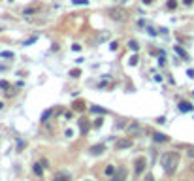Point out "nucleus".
Segmentation results:
<instances>
[{
	"label": "nucleus",
	"mask_w": 194,
	"mask_h": 181,
	"mask_svg": "<svg viewBox=\"0 0 194 181\" xmlns=\"http://www.w3.org/2000/svg\"><path fill=\"white\" fill-rule=\"evenodd\" d=\"M0 89L8 91V89H9V83H8V81H0Z\"/></svg>",
	"instance_id": "obj_22"
},
{
	"label": "nucleus",
	"mask_w": 194,
	"mask_h": 181,
	"mask_svg": "<svg viewBox=\"0 0 194 181\" xmlns=\"http://www.w3.org/2000/svg\"><path fill=\"white\" fill-rule=\"evenodd\" d=\"M90 110H93L94 113H100V115H104V113H106V110H104V108H100V106H90Z\"/></svg>",
	"instance_id": "obj_15"
},
{
	"label": "nucleus",
	"mask_w": 194,
	"mask_h": 181,
	"mask_svg": "<svg viewBox=\"0 0 194 181\" xmlns=\"http://www.w3.org/2000/svg\"><path fill=\"white\" fill-rule=\"evenodd\" d=\"M109 181H125V179H121V177H115V175H113V177H111Z\"/></svg>",
	"instance_id": "obj_30"
},
{
	"label": "nucleus",
	"mask_w": 194,
	"mask_h": 181,
	"mask_svg": "<svg viewBox=\"0 0 194 181\" xmlns=\"http://www.w3.org/2000/svg\"><path fill=\"white\" fill-rule=\"evenodd\" d=\"M53 181H70V175H68V174L59 172L57 175H55V179H53Z\"/></svg>",
	"instance_id": "obj_11"
},
{
	"label": "nucleus",
	"mask_w": 194,
	"mask_h": 181,
	"mask_svg": "<svg viewBox=\"0 0 194 181\" xmlns=\"http://www.w3.org/2000/svg\"><path fill=\"white\" fill-rule=\"evenodd\" d=\"M132 145H134V142H132L130 138H125V140H119V142L115 143V149H117V151H121V149H128Z\"/></svg>",
	"instance_id": "obj_4"
},
{
	"label": "nucleus",
	"mask_w": 194,
	"mask_h": 181,
	"mask_svg": "<svg viewBox=\"0 0 194 181\" xmlns=\"http://www.w3.org/2000/svg\"><path fill=\"white\" fill-rule=\"evenodd\" d=\"M128 47H130L132 51H138V49H140V45H138L136 40H130V42H128Z\"/></svg>",
	"instance_id": "obj_16"
},
{
	"label": "nucleus",
	"mask_w": 194,
	"mask_h": 181,
	"mask_svg": "<svg viewBox=\"0 0 194 181\" xmlns=\"http://www.w3.org/2000/svg\"><path fill=\"white\" fill-rule=\"evenodd\" d=\"M179 110H181V111H192L194 106L190 104V102H181V104H179Z\"/></svg>",
	"instance_id": "obj_9"
},
{
	"label": "nucleus",
	"mask_w": 194,
	"mask_h": 181,
	"mask_svg": "<svg viewBox=\"0 0 194 181\" xmlns=\"http://www.w3.org/2000/svg\"><path fill=\"white\" fill-rule=\"evenodd\" d=\"M183 2H185L187 6H192V2H194V0H183Z\"/></svg>",
	"instance_id": "obj_29"
},
{
	"label": "nucleus",
	"mask_w": 194,
	"mask_h": 181,
	"mask_svg": "<svg viewBox=\"0 0 194 181\" xmlns=\"http://www.w3.org/2000/svg\"><path fill=\"white\" fill-rule=\"evenodd\" d=\"M153 140H155V142L164 143V142H170V136H166V134H160V132H153Z\"/></svg>",
	"instance_id": "obj_7"
},
{
	"label": "nucleus",
	"mask_w": 194,
	"mask_h": 181,
	"mask_svg": "<svg viewBox=\"0 0 194 181\" xmlns=\"http://www.w3.org/2000/svg\"><path fill=\"white\" fill-rule=\"evenodd\" d=\"M175 51H177V55H179V57H183L185 60H188V55H187V51H185V49H181L179 45H175Z\"/></svg>",
	"instance_id": "obj_14"
},
{
	"label": "nucleus",
	"mask_w": 194,
	"mask_h": 181,
	"mask_svg": "<svg viewBox=\"0 0 194 181\" xmlns=\"http://www.w3.org/2000/svg\"><path fill=\"white\" fill-rule=\"evenodd\" d=\"M2 57H4V59H12V57H13V53H12V51H4V53H2Z\"/></svg>",
	"instance_id": "obj_24"
},
{
	"label": "nucleus",
	"mask_w": 194,
	"mask_h": 181,
	"mask_svg": "<svg viewBox=\"0 0 194 181\" xmlns=\"http://www.w3.org/2000/svg\"><path fill=\"white\" fill-rule=\"evenodd\" d=\"M166 8H168V9H172V12H173V9H175V8H177V2H175V0H168V4H166Z\"/></svg>",
	"instance_id": "obj_17"
},
{
	"label": "nucleus",
	"mask_w": 194,
	"mask_h": 181,
	"mask_svg": "<svg viewBox=\"0 0 194 181\" xmlns=\"http://www.w3.org/2000/svg\"><path fill=\"white\" fill-rule=\"evenodd\" d=\"M192 96H194V92H192Z\"/></svg>",
	"instance_id": "obj_33"
},
{
	"label": "nucleus",
	"mask_w": 194,
	"mask_h": 181,
	"mask_svg": "<svg viewBox=\"0 0 194 181\" xmlns=\"http://www.w3.org/2000/svg\"><path fill=\"white\" fill-rule=\"evenodd\" d=\"M153 2V0H143V4H151Z\"/></svg>",
	"instance_id": "obj_31"
},
{
	"label": "nucleus",
	"mask_w": 194,
	"mask_h": 181,
	"mask_svg": "<svg viewBox=\"0 0 194 181\" xmlns=\"http://www.w3.org/2000/svg\"><path fill=\"white\" fill-rule=\"evenodd\" d=\"M0 30H2V28H0Z\"/></svg>",
	"instance_id": "obj_34"
},
{
	"label": "nucleus",
	"mask_w": 194,
	"mask_h": 181,
	"mask_svg": "<svg viewBox=\"0 0 194 181\" xmlns=\"http://www.w3.org/2000/svg\"><path fill=\"white\" fill-rule=\"evenodd\" d=\"M187 76H188V77H194V70H188V72H187Z\"/></svg>",
	"instance_id": "obj_28"
},
{
	"label": "nucleus",
	"mask_w": 194,
	"mask_h": 181,
	"mask_svg": "<svg viewBox=\"0 0 194 181\" xmlns=\"http://www.w3.org/2000/svg\"><path fill=\"white\" fill-rule=\"evenodd\" d=\"M32 170H34V174H36V175H42V174H43V166H42V162L34 164V166H32Z\"/></svg>",
	"instance_id": "obj_13"
},
{
	"label": "nucleus",
	"mask_w": 194,
	"mask_h": 181,
	"mask_svg": "<svg viewBox=\"0 0 194 181\" xmlns=\"http://www.w3.org/2000/svg\"><path fill=\"white\" fill-rule=\"evenodd\" d=\"M72 2L75 4V6H87V4H89V0H72Z\"/></svg>",
	"instance_id": "obj_20"
},
{
	"label": "nucleus",
	"mask_w": 194,
	"mask_h": 181,
	"mask_svg": "<svg viewBox=\"0 0 194 181\" xmlns=\"http://www.w3.org/2000/svg\"><path fill=\"white\" fill-rule=\"evenodd\" d=\"M104 151H106V145H104V143H98V145H93V147L89 149V153L93 155V157H98V155H102Z\"/></svg>",
	"instance_id": "obj_6"
},
{
	"label": "nucleus",
	"mask_w": 194,
	"mask_h": 181,
	"mask_svg": "<svg viewBox=\"0 0 194 181\" xmlns=\"http://www.w3.org/2000/svg\"><path fill=\"white\" fill-rule=\"evenodd\" d=\"M102 121H104V119H102V117H98V119L94 121V126H96V128H98V126H102Z\"/></svg>",
	"instance_id": "obj_25"
},
{
	"label": "nucleus",
	"mask_w": 194,
	"mask_h": 181,
	"mask_svg": "<svg viewBox=\"0 0 194 181\" xmlns=\"http://www.w3.org/2000/svg\"><path fill=\"white\" fill-rule=\"evenodd\" d=\"M106 175H115V168L113 166H106Z\"/></svg>",
	"instance_id": "obj_21"
},
{
	"label": "nucleus",
	"mask_w": 194,
	"mask_h": 181,
	"mask_svg": "<svg viewBox=\"0 0 194 181\" xmlns=\"http://www.w3.org/2000/svg\"><path fill=\"white\" fill-rule=\"evenodd\" d=\"M188 157H194V147H190V149H188Z\"/></svg>",
	"instance_id": "obj_27"
},
{
	"label": "nucleus",
	"mask_w": 194,
	"mask_h": 181,
	"mask_svg": "<svg viewBox=\"0 0 194 181\" xmlns=\"http://www.w3.org/2000/svg\"><path fill=\"white\" fill-rule=\"evenodd\" d=\"M143 181H155V175H153V174H147Z\"/></svg>",
	"instance_id": "obj_26"
},
{
	"label": "nucleus",
	"mask_w": 194,
	"mask_h": 181,
	"mask_svg": "<svg viewBox=\"0 0 194 181\" xmlns=\"http://www.w3.org/2000/svg\"><path fill=\"white\" fill-rule=\"evenodd\" d=\"M179 160H181L179 153H177V151H170V153L162 155L160 164H162V168H164V172L168 175H173V174H175V170H177V166H179Z\"/></svg>",
	"instance_id": "obj_1"
},
{
	"label": "nucleus",
	"mask_w": 194,
	"mask_h": 181,
	"mask_svg": "<svg viewBox=\"0 0 194 181\" xmlns=\"http://www.w3.org/2000/svg\"><path fill=\"white\" fill-rule=\"evenodd\" d=\"M77 125H79L81 134H87V132L90 130V126H93V123H90L89 119H79V121H77Z\"/></svg>",
	"instance_id": "obj_5"
},
{
	"label": "nucleus",
	"mask_w": 194,
	"mask_h": 181,
	"mask_svg": "<svg viewBox=\"0 0 194 181\" xmlns=\"http://www.w3.org/2000/svg\"><path fill=\"white\" fill-rule=\"evenodd\" d=\"M126 168L122 166V168H119V170H115V177H121V179H126Z\"/></svg>",
	"instance_id": "obj_10"
},
{
	"label": "nucleus",
	"mask_w": 194,
	"mask_h": 181,
	"mask_svg": "<svg viewBox=\"0 0 194 181\" xmlns=\"http://www.w3.org/2000/svg\"><path fill=\"white\" fill-rule=\"evenodd\" d=\"M79 76H81V70H79V68L70 70V77H79Z\"/></svg>",
	"instance_id": "obj_18"
},
{
	"label": "nucleus",
	"mask_w": 194,
	"mask_h": 181,
	"mask_svg": "<svg viewBox=\"0 0 194 181\" xmlns=\"http://www.w3.org/2000/svg\"><path fill=\"white\" fill-rule=\"evenodd\" d=\"M51 111H53V110H47V111H43V113H42V123H45V121H47V119H49Z\"/></svg>",
	"instance_id": "obj_19"
},
{
	"label": "nucleus",
	"mask_w": 194,
	"mask_h": 181,
	"mask_svg": "<svg viewBox=\"0 0 194 181\" xmlns=\"http://www.w3.org/2000/svg\"><path fill=\"white\" fill-rule=\"evenodd\" d=\"M190 170H192V172H194V162H192V166H190Z\"/></svg>",
	"instance_id": "obj_32"
},
{
	"label": "nucleus",
	"mask_w": 194,
	"mask_h": 181,
	"mask_svg": "<svg viewBox=\"0 0 194 181\" xmlns=\"http://www.w3.org/2000/svg\"><path fill=\"white\" fill-rule=\"evenodd\" d=\"M108 15H109V19H113V21H125L128 13H126V9H122V8H109Z\"/></svg>",
	"instance_id": "obj_2"
},
{
	"label": "nucleus",
	"mask_w": 194,
	"mask_h": 181,
	"mask_svg": "<svg viewBox=\"0 0 194 181\" xmlns=\"http://www.w3.org/2000/svg\"><path fill=\"white\" fill-rule=\"evenodd\" d=\"M136 132H140V125H138V123H132L128 126V136H132V134H136Z\"/></svg>",
	"instance_id": "obj_12"
},
{
	"label": "nucleus",
	"mask_w": 194,
	"mask_h": 181,
	"mask_svg": "<svg viewBox=\"0 0 194 181\" xmlns=\"http://www.w3.org/2000/svg\"><path fill=\"white\" fill-rule=\"evenodd\" d=\"M138 60H140V59H138V55H134V57L130 59V66H136V64H138Z\"/></svg>",
	"instance_id": "obj_23"
},
{
	"label": "nucleus",
	"mask_w": 194,
	"mask_h": 181,
	"mask_svg": "<svg viewBox=\"0 0 194 181\" xmlns=\"http://www.w3.org/2000/svg\"><path fill=\"white\" fill-rule=\"evenodd\" d=\"M72 108H74V111H79L81 113V111H85V102L83 100H75Z\"/></svg>",
	"instance_id": "obj_8"
},
{
	"label": "nucleus",
	"mask_w": 194,
	"mask_h": 181,
	"mask_svg": "<svg viewBox=\"0 0 194 181\" xmlns=\"http://www.w3.org/2000/svg\"><path fill=\"white\" fill-rule=\"evenodd\" d=\"M145 168H147V160H145V157H138L136 162H134V172H136V175L143 174Z\"/></svg>",
	"instance_id": "obj_3"
}]
</instances>
